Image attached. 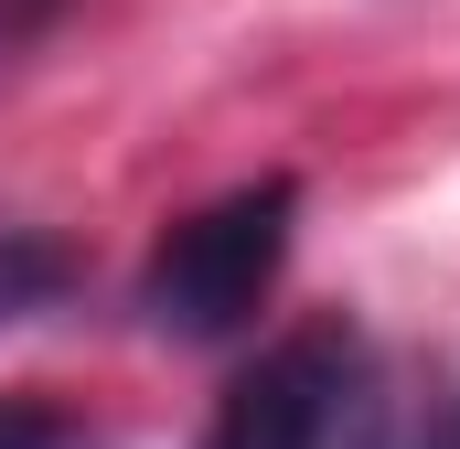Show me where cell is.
<instances>
[{
  "instance_id": "5b68a950",
  "label": "cell",
  "mask_w": 460,
  "mask_h": 449,
  "mask_svg": "<svg viewBox=\"0 0 460 449\" xmlns=\"http://www.w3.org/2000/svg\"><path fill=\"white\" fill-rule=\"evenodd\" d=\"M332 449H396V418H385V385H375V396L353 407V428H343Z\"/></svg>"
},
{
  "instance_id": "7a4b0ae2",
  "label": "cell",
  "mask_w": 460,
  "mask_h": 449,
  "mask_svg": "<svg viewBox=\"0 0 460 449\" xmlns=\"http://www.w3.org/2000/svg\"><path fill=\"white\" fill-rule=\"evenodd\" d=\"M364 396H375L364 342L322 321V332L268 342V353L235 374L226 407H215V428H204V449H332V439L353 428Z\"/></svg>"
},
{
  "instance_id": "3957f363",
  "label": "cell",
  "mask_w": 460,
  "mask_h": 449,
  "mask_svg": "<svg viewBox=\"0 0 460 449\" xmlns=\"http://www.w3.org/2000/svg\"><path fill=\"white\" fill-rule=\"evenodd\" d=\"M65 278H75V257H65L54 235L0 224V332H22L32 311H54V300H65Z\"/></svg>"
},
{
  "instance_id": "8992f818",
  "label": "cell",
  "mask_w": 460,
  "mask_h": 449,
  "mask_svg": "<svg viewBox=\"0 0 460 449\" xmlns=\"http://www.w3.org/2000/svg\"><path fill=\"white\" fill-rule=\"evenodd\" d=\"M43 22H54V0H0V65H11V54L43 32Z\"/></svg>"
},
{
  "instance_id": "6da1fadb",
  "label": "cell",
  "mask_w": 460,
  "mask_h": 449,
  "mask_svg": "<svg viewBox=\"0 0 460 449\" xmlns=\"http://www.w3.org/2000/svg\"><path fill=\"white\" fill-rule=\"evenodd\" d=\"M289 224H300V182L289 172L215 193L204 215L172 224L161 257L139 268V321L161 342H235L268 311L279 268H289Z\"/></svg>"
},
{
  "instance_id": "277c9868",
  "label": "cell",
  "mask_w": 460,
  "mask_h": 449,
  "mask_svg": "<svg viewBox=\"0 0 460 449\" xmlns=\"http://www.w3.org/2000/svg\"><path fill=\"white\" fill-rule=\"evenodd\" d=\"M0 449H75V428H65L54 407H32V396H11V407H0Z\"/></svg>"
},
{
  "instance_id": "52a82bcc",
  "label": "cell",
  "mask_w": 460,
  "mask_h": 449,
  "mask_svg": "<svg viewBox=\"0 0 460 449\" xmlns=\"http://www.w3.org/2000/svg\"><path fill=\"white\" fill-rule=\"evenodd\" d=\"M429 449H460V396H450V418H439V439H429Z\"/></svg>"
}]
</instances>
